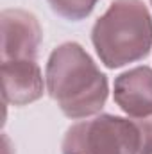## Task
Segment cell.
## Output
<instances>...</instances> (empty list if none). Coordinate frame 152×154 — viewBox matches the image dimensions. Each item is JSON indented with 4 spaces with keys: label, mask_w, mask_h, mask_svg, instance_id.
Segmentation results:
<instances>
[{
    "label": "cell",
    "mask_w": 152,
    "mask_h": 154,
    "mask_svg": "<svg viewBox=\"0 0 152 154\" xmlns=\"http://www.w3.org/2000/svg\"><path fill=\"white\" fill-rule=\"evenodd\" d=\"M47 91L68 118L100 113L109 95L108 77L75 41L56 47L47 61Z\"/></svg>",
    "instance_id": "obj_1"
},
{
    "label": "cell",
    "mask_w": 152,
    "mask_h": 154,
    "mask_svg": "<svg viewBox=\"0 0 152 154\" xmlns=\"http://www.w3.org/2000/svg\"><path fill=\"white\" fill-rule=\"evenodd\" d=\"M91 43L108 68L145 59L152 48V16L141 0H114L95 22Z\"/></svg>",
    "instance_id": "obj_2"
},
{
    "label": "cell",
    "mask_w": 152,
    "mask_h": 154,
    "mask_svg": "<svg viewBox=\"0 0 152 154\" xmlns=\"http://www.w3.org/2000/svg\"><path fill=\"white\" fill-rule=\"evenodd\" d=\"M63 154H140L136 124L116 115H99L68 127Z\"/></svg>",
    "instance_id": "obj_3"
},
{
    "label": "cell",
    "mask_w": 152,
    "mask_h": 154,
    "mask_svg": "<svg viewBox=\"0 0 152 154\" xmlns=\"http://www.w3.org/2000/svg\"><path fill=\"white\" fill-rule=\"evenodd\" d=\"M2 22V61L38 59L43 31L38 18L23 9H4Z\"/></svg>",
    "instance_id": "obj_4"
},
{
    "label": "cell",
    "mask_w": 152,
    "mask_h": 154,
    "mask_svg": "<svg viewBox=\"0 0 152 154\" xmlns=\"http://www.w3.org/2000/svg\"><path fill=\"white\" fill-rule=\"evenodd\" d=\"M2 82H4V100L11 106H27L43 97L47 82L38 61L20 59V61H2Z\"/></svg>",
    "instance_id": "obj_5"
},
{
    "label": "cell",
    "mask_w": 152,
    "mask_h": 154,
    "mask_svg": "<svg viewBox=\"0 0 152 154\" xmlns=\"http://www.w3.org/2000/svg\"><path fill=\"white\" fill-rule=\"evenodd\" d=\"M113 97L116 106L131 118L152 115V68L136 66L114 79Z\"/></svg>",
    "instance_id": "obj_6"
},
{
    "label": "cell",
    "mask_w": 152,
    "mask_h": 154,
    "mask_svg": "<svg viewBox=\"0 0 152 154\" xmlns=\"http://www.w3.org/2000/svg\"><path fill=\"white\" fill-rule=\"evenodd\" d=\"M99 2L100 0H48V5L61 18L70 22H81L91 14Z\"/></svg>",
    "instance_id": "obj_7"
},
{
    "label": "cell",
    "mask_w": 152,
    "mask_h": 154,
    "mask_svg": "<svg viewBox=\"0 0 152 154\" xmlns=\"http://www.w3.org/2000/svg\"><path fill=\"white\" fill-rule=\"evenodd\" d=\"M140 133V154H152V115L132 118Z\"/></svg>",
    "instance_id": "obj_8"
},
{
    "label": "cell",
    "mask_w": 152,
    "mask_h": 154,
    "mask_svg": "<svg viewBox=\"0 0 152 154\" xmlns=\"http://www.w3.org/2000/svg\"><path fill=\"white\" fill-rule=\"evenodd\" d=\"M150 5H152V0H150Z\"/></svg>",
    "instance_id": "obj_9"
}]
</instances>
